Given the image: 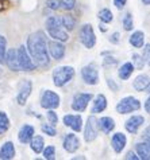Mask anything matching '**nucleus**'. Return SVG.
Here are the masks:
<instances>
[{"mask_svg": "<svg viewBox=\"0 0 150 160\" xmlns=\"http://www.w3.org/2000/svg\"><path fill=\"white\" fill-rule=\"evenodd\" d=\"M27 51L31 55L33 61L37 66L49 65V52H47V43L45 34L42 31L33 32L27 39Z\"/></svg>", "mask_w": 150, "mask_h": 160, "instance_id": "f257e3e1", "label": "nucleus"}, {"mask_svg": "<svg viewBox=\"0 0 150 160\" xmlns=\"http://www.w3.org/2000/svg\"><path fill=\"white\" fill-rule=\"evenodd\" d=\"M46 30L49 35L60 42H67L69 39L68 32L64 30V26L61 23V18L58 16H49L46 20Z\"/></svg>", "mask_w": 150, "mask_h": 160, "instance_id": "f03ea898", "label": "nucleus"}, {"mask_svg": "<svg viewBox=\"0 0 150 160\" xmlns=\"http://www.w3.org/2000/svg\"><path fill=\"white\" fill-rule=\"evenodd\" d=\"M74 77V69L72 66H60L53 70V82L57 88H61L70 82Z\"/></svg>", "mask_w": 150, "mask_h": 160, "instance_id": "7ed1b4c3", "label": "nucleus"}, {"mask_svg": "<svg viewBox=\"0 0 150 160\" xmlns=\"http://www.w3.org/2000/svg\"><path fill=\"white\" fill-rule=\"evenodd\" d=\"M16 55H18V62H19L20 70H23V72H33V70H35L37 65H35V62L33 61L31 55L29 54L26 46H20L18 48Z\"/></svg>", "mask_w": 150, "mask_h": 160, "instance_id": "20e7f679", "label": "nucleus"}, {"mask_svg": "<svg viewBox=\"0 0 150 160\" xmlns=\"http://www.w3.org/2000/svg\"><path fill=\"white\" fill-rule=\"evenodd\" d=\"M141 108V102L134 98V97H125L119 104L116 105V110L121 114H126V113H131L134 110H138Z\"/></svg>", "mask_w": 150, "mask_h": 160, "instance_id": "39448f33", "label": "nucleus"}, {"mask_svg": "<svg viewBox=\"0 0 150 160\" xmlns=\"http://www.w3.org/2000/svg\"><path fill=\"white\" fill-rule=\"evenodd\" d=\"M80 41L87 48H92L96 43V37L91 24H84L80 28Z\"/></svg>", "mask_w": 150, "mask_h": 160, "instance_id": "423d86ee", "label": "nucleus"}, {"mask_svg": "<svg viewBox=\"0 0 150 160\" xmlns=\"http://www.w3.org/2000/svg\"><path fill=\"white\" fill-rule=\"evenodd\" d=\"M41 106L45 109H56L60 106V96L51 90H45L41 97Z\"/></svg>", "mask_w": 150, "mask_h": 160, "instance_id": "0eeeda50", "label": "nucleus"}, {"mask_svg": "<svg viewBox=\"0 0 150 160\" xmlns=\"http://www.w3.org/2000/svg\"><path fill=\"white\" fill-rule=\"evenodd\" d=\"M98 131H99V120L95 116L88 117L87 125H85V131H84V139L85 141H94L98 136Z\"/></svg>", "mask_w": 150, "mask_h": 160, "instance_id": "6e6552de", "label": "nucleus"}, {"mask_svg": "<svg viewBox=\"0 0 150 160\" xmlns=\"http://www.w3.org/2000/svg\"><path fill=\"white\" fill-rule=\"evenodd\" d=\"M31 90H33V83L30 79H24L23 82L20 83V88H19V92H18V96H16V101L20 106L26 105L27 102L30 94H31Z\"/></svg>", "mask_w": 150, "mask_h": 160, "instance_id": "1a4fd4ad", "label": "nucleus"}, {"mask_svg": "<svg viewBox=\"0 0 150 160\" xmlns=\"http://www.w3.org/2000/svg\"><path fill=\"white\" fill-rule=\"evenodd\" d=\"M92 94L91 93H77L72 102V109L76 112H84L88 106V102L91 101Z\"/></svg>", "mask_w": 150, "mask_h": 160, "instance_id": "9d476101", "label": "nucleus"}, {"mask_svg": "<svg viewBox=\"0 0 150 160\" xmlns=\"http://www.w3.org/2000/svg\"><path fill=\"white\" fill-rule=\"evenodd\" d=\"M81 77L88 85H96L99 81V74H98V70H96L95 65H88L85 68H83Z\"/></svg>", "mask_w": 150, "mask_h": 160, "instance_id": "9b49d317", "label": "nucleus"}, {"mask_svg": "<svg viewBox=\"0 0 150 160\" xmlns=\"http://www.w3.org/2000/svg\"><path fill=\"white\" fill-rule=\"evenodd\" d=\"M47 52L54 58L56 61H60L65 55V46L60 41H50L47 43Z\"/></svg>", "mask_w": 150, "mask_h": 160, "instance_id": "f8f14e48", "label": "nucleus"}, {"mask_svg": "<svg viewBox=\"0 0 150 160\" xmlns=\"http://www.w3.org/2000/svg\"><path fill=\"white\" fill-rule=\"evenodd\" d=\"M4 63L8 66V69L12 72H20V66L18 62V55H16V48H10L6 52V58H4Z\"/></svg>", "mask_w": 150, "mask_h": 160, "instance_id": "ddd939ff", "label": "nucleus"}, {"mask_svg": "<svg viewBox=\"0 0 150 160\" xmlns=\"http://www.w3.org/2000/svg\"><path fill=\"white\" fill-rule=\"evenodd\" d=\"M78 147H80L78 137L76 135H73V133H68L64 139V149L69 153H73L78 149Z\"/></svg>", "mask_w": 150, "mask_h": 160, "instance_id": "4468645a", "label": "nucleus"}, {"mask_svg": "<svg viewBox=\"0 0 150 160\" xmlns=\"http://www.w3.org/2000/svg\"><path fill=\"white\" fill-rule=\"evenodd\" d=\"M64 124L72 128L74 132H80L83 128V118L81 116H76V114H67L64 116Z\"/></svg>", "mask_w": 150, "mask_h": 160, "instance_id": "2eb2a0df", "label": "nucleus"}, {"mask_svg": "<svg viewBox=\"0 0 150 160\" xmlns=\"http://www.w3.org/2000/svg\"><path fill=\"white\" fill-rule=\"evenodd\" d=\"M34 127L33 125H29V124H24L23 127L20 128L19 133H18V139L22 144H29L31 141L33 136H34Z\"/></svg>", "mask_w": 150, "mask_h": 160, "instance_id": "dca6fc26", "label": "nucleus"}, {"mask_svg": "<svg viewBox=\"0 0 150 160\" xmlns=\"http://www.w3.org/2000/svg\"><path fill=\"white\" fill-rule=\"evenodd\" d=\"M126 143H127V139L123 133H115L112 136V140H111V144H112V148L115 151L116 153H121L123 148L126 147Z\"/></svg>", "mask_w": 150, "mask_h": 160, "instance_id": "f3484780", "label": "nucleus"}, {"mask_svg": "<svg viewBox=\"0 0 150 160\" xmlns=\"http://www.w3.org/2000/svg\"><path fill=\"white\" fill-rule=\"evenodd\" d=\"M15 158V147L11 141H7L0 148V159L2 160H11Z\"/></svg>", "mask_w": 150, "mask_h": 160, "instance_id": "a211bd4d", "label": "nucleus"}, {"mask_svg": "<svg viewBox=\"0 0 150 160\" xmlns=\"http://www.w3.org/2000/svg\"><path fill=\"white\" fill-rule=\"evenodd\" d=\"M143 121H145V120H143L142 116H133V117H130L126 121V129H127V132L137 133V131L139 129V127L143 124Z\"/></svg>", "mask_w": 150, "mask_h": 160, "instance_id": "6ab92c4d", "label": "nucleus"}, {"mask_svg": "<svg viewBox=\"0 0 150 160\" xmlns=\"http://www.w3.org/2000/svg\"><path fill=\"white\" fill-rule=\"evenodd\" d=\"M133 85H134L135 90H138V92L146 90V89L149 88V85H150V78L147 77L146 74H141V75H138V77L135 78Z\"/></svg>", "mask_w": 150, "mask_h": 160, "instance_id": "aec40b11", "label": "nucleus"}, {"mask_svg": "<svg viewBox=\"0 0 150 160\" xmlns=\"http://www.w3.org/2000/svg\"><path fill=\"white\" fill-rule=\"evenodd\" d=\"M137 152H138V158L142 160H150V143L145 141V143L137 144Z\"/></svg>", "mask_w": 150, "mask_h": 160, "instance_id": "412c9836", "label": "nucleus"}, {"mask_svg": "<svg viewBox=\"0 0 150 160\" xmlns=\"http://www.w3.org/2000/svg\"><path fill=\"white\" fill-rule=\"evenodd\" d=\"M107 108V100L103 94H99L96 97V100L94 102V108H92V113H100Z\"/></svg>", "mask_w": 150, "mask_h": 160, "instance_id": "4be33fe9", "label": "nucleus"}, {"mask_svg": "<svg viewBox=\"0 0 150 160\" xmlns=\"http://www.w3.org/2000/svg\"><path fill=\"white\" fill-rule=\"evenodd\" d=\"M99 128L104 133H111V131L115 128V122H114V120L111 117H103L99 121Z\"/></svg>", "mask_w": 150, "mask_h": 160, "instance_id": "5701e85b", "label": "nucleus"}, {"mask_svg": "<svg viewBox=\"0 0 150 160\" xmlns=\"http://www.w3.org/2000/svg\"><path fill=\"white\" fill-rule=\"evenodd\" d=\"M43 145H45V141H43L42 136H33L31 141H30V147L35 153H41L43 151Z\"/></svg>", "mask_w": 150, "mask_h": 160, "instance_id": "b1692460", "label": "nucleus"}, {"mask_svg": "<svg viewBox=\"0 0 150 160\" xmlns=\"http://www.w3.org/2000/svg\"><path fill=\"white\" fill-rule=\"evenodd\" d=\"M134 72V65L130 63V62H127V63H125L121 68V70H119V78L123 79V81H126V79L130 78V75L133 74Z\"/></svg>", "mask_w": 150, "mask_h": 160, "instance_id": "393cba45", "label": "nucleus"}, {"mask_svg": "<svg viewBox=\"0 0 150 160\" xmlns=\"http://www.w3.org/2000/svg\"><path fill=\"white\" fill-rule=\"evenodd\" d=\"M143 41H145V35L141 31H137L130 37V43L134 47H142L143 46Z\"/></svg>", "mask_w": 150, "mask_h": 160, "instance_id": "a878e982", "label": "nucleus"}, {"mask_svg": "<svg viewBox=\"0 0 150 160\" xmlns=\"http://www.w3.org/2000/svg\"><path fill=\"white\" fill-rule=\"evenodd\" d=\"M8 129H10V118L7 113L0 112V136H3Z\"/></svg>", "mask_w": 150, "mask_h": 160, "instance_id": "bb28decb", "label": "nucleus"}, {"mask_svg": "<svg viewBox=\"0 0 150 160\" xmlns=\"http://www.w3.org/2000/svg\"><path fill=\"white\" fill-rule=\"evenodd\" d=\"M61 23H62L64 28H67L68 31H70V30L74 28V24H76V22H74L73 16H70V15H64L62 18H61Z\"/></svg>", "mask_w": 150, "mask_h": 160, "instance_id": "cd10ccee", "label": "nucleus"}, {"mask_svg": "<svg viewBox=\"0 0 150 160\" xmlns=\"http://www.w3.org/2000/svg\"><path fill=\"white\" fill-rule=\"evenodd\" d=\"M6 52H7V39L3 35H0V65L4 63Z\"/></svg>", "mask_w": 150, "mask_h": 160, "instance_id": "c85d7f7f", "label": "nucleus"}, {"mask_svg": "<svg viewBox=\"0 0 150 160\" xmlns=\"http://www.w3.org/2000/svg\"><path fill=\"white\" fill-rule=\"evenodd\" d=\"M99 18H100V20L103 22V23H110V22H112V12L107 10V8H104V10H101L99 12Z\"/></svg>", "mask_w": 150, "mask_h": 160, "instance_id": "c756f323", "label": "nucleus"}, {"mask_svg": "<svg viewBox=\"0 0 150 160\" xmlns=\"http://www.w3.org/2000/svg\"><path fill=\"white\" fill-rule=\"evenodd\" d=\"M43 158L47 160H54L56 159V148L53 145H49L43 148Z\"/></svg>", "mask_w": 150, "mask_h": 160, "instance_id": "7c9ffc66", "label": "nucleus"}, {"mask_svg": "<svg viewBox=\"0 0 150 160\" xmlns=\"http://www.w3.org/2000/svg\"><path fill=\"white\" fill-rule=\"evenodd\" d=\"M60 6L67 11L73 10L74 6H76V0H60Z\"/></svg>", "mask_w": 150, "mask_h": 160, "instance_id": "2f4dec72", "label": "nucleus"}, {"mask_svg": "<svg viewBox=\"0 0 150 160\" xmlns=\"http://www.w3.org/2000/svg\"><path fill=\"white\" fill-rule=\"evenodd\" d=\"M123 27L126 31H130L133 28V16H131V14H126L123 18Z\"/></svg>", "mask_w": 150, "mask_h": 160, "instance_id": "473e14b6", "label": "nucleus"}, {"mask_svg": "<svg viewBox=\"0 0 150 160\" xmlns=\"http://www.w3.org/2000/svg\"><path fill=\"white\" fill-rule=\"evenodd\" d=\"M42 132L46 133V135H49V136H51V137L56 136V133H57L54 125H51V124H43L42 125Z\"/></svg>", "mask_w": 150, "mask_h": 160, "instance_id": "72a5a7b5", "label": "nucleus"}, {"mask_svg": "<svg viewBox=\"0 0 150 160\" xmlns=\"http://www.w3.org/2000/svg\"><path fill=\"white\" fill-rule=\"evenodd\" d=\"M46 117H47V120H49V124H51V125H54V127H56V124L58 122V117H57V113H56L53 109H49V112L46 113Z\"/></svg>", "mask_w": 150, "mask_h": 160, "instance_id": "f704fd0d", "label": "nucleus"}, {"mask_svg": "<svg viewBox=\"0 0 150 160\" xmlns=\"http://www.w3.org/2000/svg\"><path fill=\"white\" fill-rule=\"evenodd\" d=\"M133 62L135 63V68H137V69H142L143 65H145L142 57H139L138 54H134V55H133Z\"/></svg>", "mask_w": 150, "mask_h": 160, "instance_id": "c9c22d12", "label": "nucleus"}, {"mask_svg": "<svg viewBox=\"0 0 150 160\" xmlns=\"http://www.w3.org/2000/svg\"><path fill=\"white\" fill-rule=\"evenodd\" d=\"M143 58L146 59V62L150 66V44H146L145 48H143Z\"/></svg>", "mask_w": 150, "mask_h": 160, "instance_id": "e433bc0d", "label": "nucleus"}, {"mask_svg": "<svg viewBox=\"0 0 150 160\" xmlns=\"http://www.w3.org/2000/svg\"><path fill=\"white\" fill-rule=\"evenodd\" d=\"M47 7L51 10H57L60 7V0H47Z\"/></svg>", "mask_w": 150, "mask_h": 160, "instance_id": "4c0bfd02", "label": "nucleus"}, {"mask_svg": "<svg viewBox=\"0 0 150 160\" xmlns=\"http://www.w3.org/2000/svg\"><path fill=\"white\" fill-rule=\"evenodd\" d=\"M126 2H127V0H114V4H115L116 8L121 10V8H123V7L126 6Z\"/></svg>", "mask_w": 150, "mask_h": 160, "instance_id": "58836bf2", "label": "nucleus"}, {"mask_svg": "<svg viewBox=\"0 0 150 160\" xmlns=\"http://www.w3.org/2000/svg\"><path fill=\"white\" fill-rule=\"evenodd\" d=\"M143 139H145V141L150 143V128H147V129L143 132Z\"/></svg>", "mask_w": 150, "mask_h": 160, "instance_id": "ea45409f", "label": "nucleus"}, {"mask_svg": "<svg viewBox=\"0 0 150 160\" xmlns=\"http://www.w3.org/2000/svg\"><path fill=\"white\" fill-rule=\"evenodd\" d=\"M112 43H119V34L118 32H115V34H112V37H111V39H110Z\"/></svg>", "mask_w": 150, "mask_h": 160, "instance_id": "a19ab883", "label": "nucleus"}, {"mask_svg": "<svg viewBox=\"0 0 150 160\" xmlns=\"http://www.w3.org/2000/svg\"><path fill=\"white\" fill-rule=\"evenodd\" d=\"M126 159H127V160H130V159L137 160V159H139V158H138V156H135V153H134V152H129V153H127V156H126Z\"/></svg>", "mask_w": 150, "mask_h": 160, "instance_id": "79ce46f5", "label": "nucleus"}, {"mask_svg": "<svg viewBox=\"0 0 150 160\" xmlns=\"http://www.w3.org/2000/svg\"><path fill=\"white\" fill-rule=\"evenodd\" d=\"M145 109H146L147 113H150V97L146 100V102H145Z\"/></svg>", "mask_w": 150, "mask_h": 160, "instance_id": "37998d69", "label": "nucleus"}, {"mask_svg": "<svg viewBox=\"0 0 150 160\" xmlns=\"http://www.w3.org/2000/svg\"><path fill=\"white\" fill-rule=\"evenodd\" d=\"M108 86H110V88H112L114 90H118V86L115 85V83H114L112 79H108Z\"/></svg>", "mask_w": 150, "mask_h": 160, "instance_id": "c03bdc74", "label": "nucleus"}, {"mask_svg": "<svg viewBox=\"0 0 150 160\" xmlns=\"http://www.w3.org/2000/svg\"><path fill=\"white\" fill-rule=\"evenodd\" d=\"M143 4H150V0H142Z\"/></svg>", "mask_w": 150, "mask_h": 160, "instance_id": "a18cd8bd", "label": "nucleus"}]
</instances>
